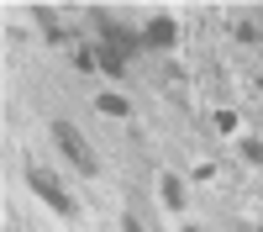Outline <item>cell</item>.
Wrapping results in <instances>:
<instances>
[{"label": "cell", "mask_w": 263, "mask_h": 232, "mask_svg": "<svg viewBox=\"0 0 263 232\" xmlns=\"http://www.w3.org/2000/svg\"><path fill=\"white\" fill-rule=\"evenodd\" d=\"M53 142L69 153V164L79 169V174H95V153H90V142L79 137V127H74V121H53Z\"/></svg>", "instance_id": "1"}, {"label": "cell", "mask_w": 263, "mask_h": 232, "mask_svg": "<svg viewBox=\"0 0 263 232\" xmlns=\"http://www.w3.org/2000/svg\"><path fill=\"white\" fill-rule=\"evenodd\" d=\"M27 185H32L37 195H42V201H48V206L58 211V217H74V211H79V206H74V195H69V190H63L53 174H42V169H32V174H27Z\"/></svg>", "instance_id": "2"}, {"label": "cell", "mask_w": 263, "mask_h": 232, "mask_svg": "<svg viewBox=\"0 0 263 232\" xmlns=\"http://www.w3.org/2000/svg\"><path fill=\"white\" fill-rule=\"evenodd\" d=\"M90 21L105 32V42H111L121 58H126V53H137V42H142V37H137V32H126V27H116V21H111V11H100V6H95V11H90Z\"/></svg>", "instance_id": "3"}, {"label": "cell", "mask_w": 263, "mask_h": 232, "mask_svg": "<svg viewBox=\"0 0 263 232\" xmlns=\"http://www.w3.org/2000/svg\"><path fill=\"white\" fill-rule=\"evenodd\" d=\"M142 42H147V48H174V42H179V27H174L168 16H158V21H147Z\"/></svg>", "instance_id": "4"}, {"label": "cell", "mask_w": 263, "mask_h": 232, "mask_svg": "<svg viewBox=\"0 0 263 232\" xmlns=\"http://www.w3.org/2000/svg\"><path fill=\"white\" fill-rule=\"evenodd\" d=\"M95 63H100L105 74H126V58H121L116 48H100V53H95Z\"/></svg>", "instance_id": "5"}, {"label": "cell", "mask_w": 263, "mask_h": 232, "mask_svg": "<svg viewBox=\"0 0 263 232\" xmlns=\"http://www.w3.org/2000/svg\"><path fill=\"white\" fill-rule=\"evenodd\" d=\"M158 195H163V206L179 211V206H184V185H179V180H163V185H158Z\"/></svg>", "instance_id": "6"}, {"label": "cell", "mask_w": 263, "mask_h": 232, "mask_svg": "<svg viewBox=\"0 0 263 232\" xmlns=\"http://www.w3.org/2000/svg\"><path fill=\"white\" fill-rule=\"evenodd\" d=\"M95 105H100L105 116H126V111H132V105H126V95H95Z\"/></svg>", "instance_id": "7"}, {"label": "cell", "mask_w": 263, "mask_h": 232, "mask_svg": "<svg viewBox=\"0 0 263 232\" xmlns=\"http://www.w3.org/2000/svg\"><path fill=\"white\" fill-rule=\"evenodd\" d=\"M37 27L48 32V37H58V42H63V27H58V21H53V11H48V6H37Z\"/></svg>", "instance_id": "8"}, {"label": "cell", "mask_w": 263, "mask_h": 232, "mask_svg": "<svg viewBox=\"0 0 263 232\" xmlns=\"http://www.w3.org/2000/svg\"><path fill=\"white\" fill-rule=\"evenodd\" d=\"M242 158H253V164H263V142H258V137H248V142H242Z\"/></svg>", "instance_id": "9"}, {"label": "cell", "mask_w": 263, "mask_h": 232, "mask_svg": "<svg viewBox=\"0 0 263 232\" xmlns=\"http://www.w3.org/2000/svg\"><path fill=\"white\" fill-rule=\"evenodd\" d=\"M121 227H126V232H147V227H142V222H137V217H126V222H121Z\"/></svg>", "instance_id": "10"}, {"label": "cell", "mask_w": 263, "mask_h": 232, "mask_svg": "<svg viewBox=\"0 0 263 232\" xmlns=\"http://www.w3.org/2000/svg\"><path fill=\"white\" fill-rule=\"evenodd\" d=\"M179 232H200V227H179Z\"/></svg>", "instance_id": "11"}]
</instances>
